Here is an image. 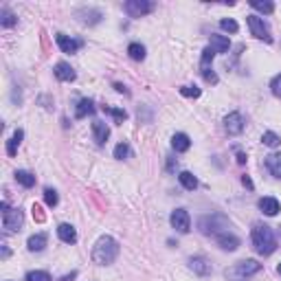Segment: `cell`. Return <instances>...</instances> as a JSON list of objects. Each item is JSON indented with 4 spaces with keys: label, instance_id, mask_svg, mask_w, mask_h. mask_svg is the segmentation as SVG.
Instances as JSON below:
<instances>
[{
    "label": "cell",
    "instance_id": "cell-33",
    "mask_svg": "<svg viewBox=\"0 0 281 281\" xmlns=\"http://www.w3.org/2000/svg\"><path fill=\"white\" fill-rule=\"evenodd\" d=\"M27 281H51V275L44 270H31L27 273Z\"/></svg>",
    "mask_w": 281,
    "mask_h": 281
},
{
    "label": "cell",
    "instance_id": "cell-15",
    "mask_svg": "<svg viewBox=\"0 0 281 281\" xmlns=\"http://www.w3.org/2000/svg\"><path fill=\"white\" fill-rule=\"evenodd\" d=\"M53 73H55V77H57L59 82H73V79H75V70L70 68V64H66V62L55 64Z\"/></svg>",
    "mask_w": 281,
    "mask_h": 281
},
{
    "label": "cell",
    "instance_id": "cell-34",
    "mask_svg": "<svg viewBox=\"0 0 281 281\" xmlns=\"http://www.w3.org/2000/svg\"><path fill=\"white\" fill-rule=\"evenodd\" d=\"M128 154H130V147H128V143H119L114 147V158H119V161H123V158H128Z\"/></svg>",
    "mask_w": 281,
    "mask_h": 281
},
{
    "label": "cell",
    "instance_id": "cell-3",
    "mask_svg": "<svg viewBox=\"0 0 281 281\" xmlns=\"http://www.w3.org/2000/svg\"><path fill=\"white\" fill-rule=\"evenodd\" d=\"M259 270H261V264H257L255 259H244V261H237L231 268L224 270V277L228 281H246L248 277L259 273Z\"/></svg>",
    "mask_w": 281,
    "mask_h": 281
},
{
    "label": "cell",
    "instance_id": "cell-6",
    "mask_svg": "<svg viewBox=\"0 0 281 281\" xmlns=\"http://www.w3.org/2000/svg\"><path fill=\"white\" fill-rule=\"evenodd\" d=\"M246 22H248V29H251V33L257 37V40H264V42H273V35H270V31H268V25L264 22V18H259V16H248L246 18Z\"/></svg>",
    "mask_w": 281,
    "mask_h": 281
},
{
    "label": "cell",
    "instance_id": "cell-36",
    "mask_svg": "<svg viewBox=\"0 0 281 281\" xmlns=\"http://www.w3.org/2000/svg\"><path fill=\"white\" fill-rule=\"evenodd\" d=\"M270 90H273L275 97H279V99H281V73L273 79V82H270Z\"/></svg>",
    "mask_w": 281,
    "mask_h": 281
},
{
    "label": "cell",
    "instance_id": "cell-43",
    "mask_svg": "<svg viewBox=\"0 0 281 281\" xmlns=\"http://www.w3.org/2000/svg\"><path fill=\"white\" fill-rule=\"evenodd\" d=\"M279 275H281V264H279Z\"/></svg>",
    "mask_w": 281,
    "mask_h": 281
},
{
    "label": "cell",
    "instance_id": "cell-39",
    "mask_svg": "<svg viewBox=\"0 0 281 281\" xmlns=\"http://www.w3.org/2000/svg\"><path fill=\"white\" fill-rule=\"evenodd\" d=\"M242 182H244L248 189H253V182H251V178H248V176H242Z\"/></svg>",
    "mask_w": 281,
    "mask_h": 281
},
{
    "label": "cell",
    "instance_id": "cell-8",
    "mask_svg": "<svg viewBox=\"0 0 281 281\" xmlns=\"http://www.w3.org/2000/svg\"><path fill=\"white\" fill-rule=\"evenodd\" d=\"M244 116L240 114V112H231V114H226V119H224V130H226V134H231V137H237V134L244 132Z\"/></svg>",
    "mask_w": 281,
    "mask_h": 281
},
{
    "label": "cell",
    "instance_id": "cell-29",
    "mask_svg": "<svg viewBox=\"0 0 281 281\" xmlns=\"http://www.w3.org/2000/svg\"><path fill=\"white\" fill-rule=\"evenodd\" d=\"M220 29L226 31V33H237V31H240V25H237L233 18H224V20H220Z\"/></svg>",
    "mask_w": 281,
    "mask_h": 281
},
{
    "label": "cell",
    "instance_id": "cell-10",
    "mask_svg": "<svg viewBox=\"0 0 281 281\" xmlns=\"http://www.w3.org/2000/svg\"><path fill=\"white\" fill-rule=\"evenodd\" d=\"M189 268L194 270L196 275H200V277H209L211 273H213V268H211V261L207 259V257H191L189 259Z\"/></svg>",
    "mask_w": 281,
    "mask_h": 281
},
{
    "label": "cell",
    "instance_id": "cell-17",
    "mask_svg": "<svg viewBox=\"0 0 281 281\" xmlns=\"http://www.w3.org/2000/svg\"><path fill=\"white\" fill-rule=\"evenodd\" d=\"M211 49L215 51V53H228V49H231V40H228L226 35H211Z\"/></svg>",
    "mask_w": 281,
    "mask_h": 281
},
{
    "label": "cell",
    "instance_id": "cell-22",
    "mask_svg": "<svg viewBox=\"0 0 281 281\" xmlns=\"http://www.w3.org/2000/svg\"><path fill=\"white\" fill-rule=\"evenodd\" d=\"M27 246H29V251H31V253H40V251H44V246H46V235H44V233H37V235H31V237H29V242H27Z\"/></svg>",
    "mask_w": 281,
    "mask_h": 281
},
{
    "label": "cell",
    "instance_id": "cell-23",
    "mask_svg": "<svg viewBox=\"0 0 281 281\" xmlns=\"http://www.w3.org/2000/svg\"><path fill=\"white\" fill-rule=\"evenodd\" d=\"M178 180H180V185L185 187V189H189V191H194L196 187H198V178L191 174V171H180Z\"/></svg>",
    "mask_w": 281,
    "mask_h": 281
},
{
    "label": "cell",
    "instance_id": "cell-37",
    "mask_svg": "<svg viewBox=\"0 0 281 281\" xmlns=\"http://www.w3.org/2000/svg\"><path fill=\"white\" fill-rule=\"evenodd\" d=\"M202 77L207 79L209 84H218V75H215L211 68H202Z\"/></svg>",
    "mask_w": 281,
    "mask_h": 281
},
{
    "label": "cell",
    "instance_id": "cell-16",
    "mask_svg": "<svg viewBox=\"0 0 281 281\" xmlns=\"http://www.w3.org/2000/svg\"><path fill=\"white\" fill-rule=\"evenodd\" d=\"M259 209H261V213H266V215H277L279 213V200L277 198H270V196H266V198H261L259 200Z\"/></svg>",
    "mask_w": 281,
    "mask_h": 281
},
{
    "label": "cell",
    "instance_id": "cell-27",
    "mask_svg": "<svg viewBox=\"0 0 281 281\" xmlns=\"http://www.w3.org/2000/svg\"><path fill=\"white\" fill-rule=\"evenodd\" d=\"M251 7L257 9V11H261V13H273L275 11V2H270V0H251Z\"/></svg>",
    "mask_w": 281,
    "mask_h": 281
},
{
    "label": "cell",
    "instance_id": "cell-32",
    "mask_svg": "<svg viewBox=\"0 0 281 281\" xmlns=\"http://www.w3.org/2000/svg\"><path fill=\"white\" fill-rule=\"evenodd\" d=\"M44 202L49 204V207H57V202H59L57 191L51 189V187H46V189H44Z\"/></svg>",
    "mask_w": 281,
    "mask_h": 281
},
{
    "label": "cell",
    "instance_id": "cell-7",
    "mask_svg": "<svg viewBox=\"0 0 281 281\" xmlns=\"http://www.w3.org/2000/svg\"><path fill=\"white\" fill-rule=\"evenodd\" d=\"M169 222H171V226H174L178 233H189V231H191V218H189V211H185V209H176V211H171Z\"/></svg>",
    "mask_w": 281,
    "mask_h": 281
},
{
    "label": "cell",
    "instance_id": "cell-35",
    "mask_svg": "<svg viewBox=\"0 0 281 281\" xmlns=\"http://www.w3.org/2000/svg\"><path fill=\"white\" fill-rule=\"evenodd\" d=\"M180 95H182V97H194V99H198V97H200V88H196V86H182V88H180Z\"/></svg>",
    "mask_w": 281,
    "mask_h": 281
},
{
    "label": "cell",
    "instance_id": "cell-11",
    "mask_svg": "<svg viewBox=\"0 0 281 281\" xmlns=\"http://www.w3.org/2000/svg\"><path fill=\"white\" fill-rule=\"evenodd\" d=\"M75 16L79 18V22H82V25H97V22L101 20V11H97V9H77V11H75Z\"/></svg>",
    "mask_w": 281,
    "mask_h": 281
},
{
    "label": "cell",
    "instance_id": "cell-40",
    "mask_svg": "<svg viewBox=\"0 0 281 281\" xmlns=\"http://www.w3.org/2000/svg\"><path fill=\"white\" fill-rule=\"evenodd\" d=\"M237 163H240V165H244V163H246V156L242 152H237Z\"/></svg>",
    "mask_w": 281,
    "mask_h": 281
},
{
    "label": "cell",
    "instance_id": "cell-28",
    "mask_svg": "<svg viewBox=\"0 0 281 281\" xmlns=\"http://www.w3.org/2000/svg\"><path fill=\"white\" fill-rule=\"evenodd\" d=\"M104 112H106V114H110V116H114V121H116V123H123V121L128 119V112H125V110H121V108L104 106Z\"/></svg>",
    "mask_w": 281,
    "mask_h": 281
},
{
    "label": "cell",
    "instance_id": "cell-2",
    "mask_svg": "<svg viewBox=\"0 0 281 281\" xmlns=\"http://www.w3.org/2000/svg\"><path fill=\"white\" fill-rule=\"evenodd\" d=\"M119 242L110 235H101L92 246V261L99 266H110L119 257Z\"/></svg>",
    "mask_w": 281,
    "mask_h": 281
},
{
    "label": "cell",
    "instance_id": "cell-21",
    "mask_svg": "<svg viewBox=\"0 0 281 281\" xmlns=\"http://www.w3.org/2000/svg\"><path fill=\"white\" fill-rule=\"evenodd\" d=\"M22 139H25V132H22V130H16L13 137L7 140V154H9V156H16V154H18V147H20Z\"/></svg>",
    "mask_w": 281,
    "mask_h": 281
},
{
    "label": "cell",
    "instance_id": "cell-41",
    "mask_svg": "<svg viewBox=\"0 0 281 281\" xmlns=\"http://www.w3.org/2000/svg\"><path fill=\"white\" fill-rule=\"evenodd\" d=\"M114 88H116V90H119V92H125V95H128V90H125V86H121V84H114Z\"/></svg>",
    "mask_w": 281,
    "mask_h": 281
},
{
    "label": "cell",
    "instance_id": "cell-5",
    "mask_svg": "<svg viewBox=\"0 0 281 281\" xmlns=\"http://www.w3.org/2000/svg\"><path fill=\"white\" fill-rule=\"evenodd\" d=\"M123 9L130 18H143V16H147V13H152L154 9H156V4H154L152 0H128Z\"/></svg>",
    "mask_w": 281,
    "mask_h": 281
},
{
    "label": "cell",
    "instance_id": "cell-12",
    "mask_svg": "<svg viewBox=\"0 0 281 281\" xmlns=\"http://www.w3.org/2000/svg\"><path fill=\"white\" fill-rule=\"evenodd\" d=\"M92 137H95L97 145H106L108 137H110V128H108L104 121H95L92 123Z\"/></svg>",
    "mask_w": 281,
    "mask_h": 281
},
{
    "label": "cell",
    "instance_id": "cell-38",
    "mask_svg": "<svg viewBox=\"0 0 281 281\" xmlns=\"http://www.w3.org/2000/svg\"><path fill=\"white\" fill-rule=\"evenodd\" d=\"M31 211H33V218L37 220V222H44V220H46V215L42 213V207H40V204H33V209H31Z\"/></svg>",
    "mask_w": 281,
    "mask_h": 281
},
{
    "label": "cell",
    "instance_id": "cell-25",
    "mask_svg": "<svg viewBox=\"0 0 281 281\" xmlns=\"http://www.w3.org/2000/svg\"><path fill=\"white\" fill-rule=\"evenodd\" d=\"M0 25L2 27H13V25H18V16L13 11H9L7 7H2V11H0Z\"/></svg>",
    "mask_w": 281,
    "mask_h": 281
},
{
    "label": "cell",
    "instance_id": "cell-26",
    "mask_svg": "<svg viewBox=\"0 0 281 281\" xmlns=\"http://www.w3.org/2000/svg\"><path fill=\"white\" fill-rule=\"evenodd\" d=\"M128 55L132 59H137V62H140V59H145V46L139 44V42H132V44L128 46Z\"/></svg>",
    "mask_w": 281,
    "mask_h": 281
},
{
    "label": "cell",
    "instance_id": "cell-13",
    "mask_svg": "<svg viewBox=\"0 0 281 281\" xmlns=\"http://www.w3.org/2000/svg\"><path fill=\"white\" fill-rule=\"evenodd\" d=\"M57 235L64 244H75L77 242V231H75L73 224H59L57 226Z\"/></svg>",
    "mask_w": 281,
    "mask_h": 281
},
{
    "label": "cell",
    "instance_id": "cell-9",
    "mask_svg": "<svg viewBox=\"0 0 281 281\" xmlns=\"http://www.w3.org/2000/svg\"><path fill=\"white\" fill-rule=\"evenodd\" d=\"M55 42H57V46L62 49V53H70V55L77 53V51L84 46L82 40H75V37H68V35H64V33L55 35Z\"/></svg>",
    "mask_w": 281,
    "mask_h": 281
},
{
    "label": "cell",
    "instance_id": "cell-19",
    "mask_svg": "<svg viewBox=\"0 0 281 281\" xmlns=\"http://www.w3.org/2000/svg\"><path fill=\"white\" fill-rule=\"evenodd\" d=\"M266 167H268V171L275 178L281 180V154H270V156H266Z\"/></svg>",
    "mask_w": 281,
    "mask_h": 281
},
{
    "label": "cell",
    "instance_id": "cell-18",
    "mask_svg": "<svg viewBox=\"0 0 281 281\" xmlns=\"http://www.w3.org/2000/svg\"><path fill=\"white\" fill-rule=\"evenodd\" d=\"M95 101L92 99H82L77 104V108H75V116L77 119H84V116H88V114H95Z\"/></svg>",
    "mask_w": 281,
    "mask_h": 281
},
{
    "label": "cell",
    "instance_id": "cell-1",
    "mask_svg": "<svg viewBox=\"0 0 281 281\" xmlns=\"http://www.w3.org/2000/svg\"><path fill=\"white\" fill-rule=\"evenodd\" d=\"M251 240H253V246L259 255H273L277 251V237H275L273 228L268 224H255L251 231Z\"/></svg>",
    "mask_w": 281,
    "mask_h": 281
},
{
    "label": "cell",
    "instance_id": "cell-14",
    "mask_svg": "<svg viewBox=\"0 0 281 281\" xmlns=\"http://www.w3.org/2000/svg\"><path fill=\"white\" fill-rule=\"evenodd\" d=\"M215 240H218V244L224 248V251H237V246H240V240H237L235 235H233V233H220L218 237H215Z\"/></svg>",
    "mask_w": 281,
    "mask_h": 281
},
{
    "label": "cell",
    "instance_id": "cell-42",
    "mask_svg": "<svg viewBox=\"0 0 281 281\" xmlns=\"http://www.w3.org/2000/svg\"><path fill=\"white\" fill-rule=\"evenodd\" d=\"M7 257H9V248L2 244V259H7Z\"/></svg>",
    "mask_w": 281,
    "mask_h": 281
},
{
    "label": "cell",
    "instance_id": "cell-31",
    "mask_svg": "<svg viewBox=\"0 0 281 281\" xmlns=\"http://www.w3.org/2000/svg\"><path fill=\"white\" fill-rule=\"evenodd\" d=\"M261 143L268 145V147H279V145H281V139H279L275 132H264V137H261Z\"/></svg>",
    "mask_w": 281,
    "mask_h": 281
},
{
    "label": "cell",
    "instance_id": "cell-30",
    "mask_svg": "<svg viewBox=\"0 0 281 281\" xmlns=\"http://www.w3.org/2000/svg\"><path fill=\"white\" fill-rule=\"evenodd\" d=\"M213 57H215V51L211 49V46H207V49L202 51V57H200V68H211Z\"/></svg>",
    "mask_w": 281,
    "mask_h": 281
},
{
    "label": "cell",
    "instance_id": "cell-24",
    "mask_svg": "<svg viewBox=\"0 0 281 281\" xmlns=\"http://www.w3.org/2000/svg\"><path fill=\"white\" fill-rule=\"evenodd\" d=\"M16 180L20 182L22 187H27V189H31V187L35 185V176L31 174V171H25V169H18L16 171Z\"/></svg>",
    "mask_w": 281,
    "mask_h": 281
},
{
    "label": "cell",
    "instance_id": "cell-4",
    "mask_svg": "<svg viewBox=\"0 0 281 281\" xmlns=\"http://www.w3.org/2000/svg\"><path fill=\"white\" fill-rule=\"evenodd\" d=\"M2 209V226L7 231H20L22 228V222H25V215H22L20 209H9L7 202L0 204Z\"/></svg>",
    "mask_w": 281,
    "mask_h": 281
},
{
    "label": "cell",
    "instance_id": "cell-20",
    "mask_svg": "<svg viewBox=\"0 0 281 281\" xmlns=\"http://www.w3.org/2000/svg\"><path fill=\"white\" fill-rule=\"evenodd\" d=\"M171 147H174L176 152H187V149L191 147V139L187 137V134L178 132V134H174V139H171Z\"/></svg>",
    "mask_w": 281,
    "mask_h": 281
}]
</instances>
